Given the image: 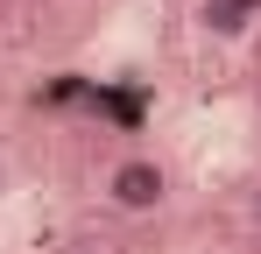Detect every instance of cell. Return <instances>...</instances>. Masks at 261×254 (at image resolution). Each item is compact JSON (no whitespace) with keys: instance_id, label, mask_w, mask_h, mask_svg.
Instances as JSON below:
<instances>
[{"instance_id":"cell-1","label":"cell","mask_w":261,"mask_h":254,"mask_svg":"<svg viewBox=\"0 0 261 254\" xmlns=\"http://www.w3.org/2000/svg\"><path fill=\"white\" fill-rule=\"evenodd\" d=\"M106 205L127 212V219L163 212V205H170V169L155 163V156H120V163L106 169Z\"/></svg>"},{"instance_id":"cell-2","label":"cell","mask_w":261,"mask_h":254,"mask_svg":"<svg viewBox=\"0 0 261 254\" xmlns=\"http://www.w3.org/2000/svg\"><path fill=\"white\" fill-rule=\"evenodd\" d=\"M261 21V0H198V29L219 42H233V36H247Z\"/></svg>"},{"instance_id":"cell-3","label":"cell","mask_w":261,"mask_h":254,"mask_svg":"<svg viewBox=\"0 0 261 254\" xmlns=\"http://www.w3.org/2000/svg\"><path fill=\"white\" fill-rule=\"evenodd\" d=\"M247 212H254V226H261V191H254V198H247Z\"/></svg>"},{"instance_id":"cell-4","label":"cell","mask_w":261,"mask_h":254,"mask_svg":"<svg viewBox=\"0 0 261 254\" xmlns=\"http://www.w3.org/2000/svg\"><path fill=\"white\" fill-rule=\"evenodd\" d=\"M0 191H7V169H0Z\"/></svg>"}]
</instances>
